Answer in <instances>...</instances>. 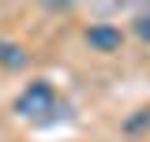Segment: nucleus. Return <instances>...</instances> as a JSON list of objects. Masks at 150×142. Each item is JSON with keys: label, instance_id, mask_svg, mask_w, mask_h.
I'll return each instance as SVG.
<instances>
[{"label": "nucleus", "instance_id": "nucleus-1", "mask_svg": "<svg viewBox=\"0 0 150 142\" xmlns=\"http://www.w3.org/2000/svg\"><path fill=\"white\" fill-rule=\"evenodd\" d=\"M11 112L23 116V120H34V124H53L56 112H64V105H60L56 86L49 82V79H30V82L15 93Z\"/></svg>", "mask_w": 150, "mask_h": 142}, {"label": "nucleus", "instance_id": "nucleus-2", "mask_svg": "<svg viewBox=\"0 0 150 142\" xmlns=\"http://www.w3.org/2000/svg\"><path fill=\"white\" fill-rule=\"evenodd\" d=\"M83 41L90 45V53H101V56H112L124 49V30L116 22H86L83 26Z\"/></svg>", "mask_w": 150, "mask_h": 142}, {"label": "nucleus", "instance_id": "nucleus-3", "mask_svg": "<svg viewBox=\"0 0 150 142\" xmlns=\"http://www.w3.org/2000/svg\"><path fill=\"white\" fill-rule=\"evenodd\" d=\"M0 67L19 75V71L30 67V49L23 41H11V37H0Z\"/></svg>", "mask_w": 150, "mask_h": 142}, {"label": "nucleus", "instance_id": "nucleus-4", "mask_svg": "<svg viewBox=\"0 0 150 142\" xmlns=\"http://www.w3.org/2000/svg\"><path fill=\"white\" fill-rule=\"evenodd\" d=\"M131 30H135V37L143 45H150V11H139V15L131 19Z\"/></svg>", "mask_w": 150, "mask_h": 142}, {"label": "nucleus", "instance_id": "nucleus-5", "mask_svg": "<svg viewBox=\"0 0 150 142\" xmlns=\"http://www.w3.org/2000/svg\"><path fill=\"white\" fill-rule=\"evenodd\" d=\"M146 124H150V108H135V116H128V120H124V131H128V135H135V131H143Z\"/></svg>", "mask_w": 150, "mask_h": 142}]
</instances>
